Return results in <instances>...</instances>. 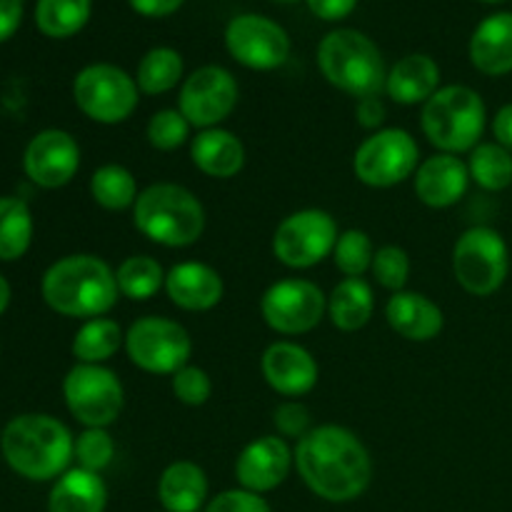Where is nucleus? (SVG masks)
Wrapping results in <instances>:
<instances>
[{
    "instance_id": "39",
    "label": "nucleus",
    "mask_w": 512,
    "mask_h": 512,
    "mask_svg": "<svg viewBox=\"0 0 512 512\" xmlns=\"http://www.w3.org/2000/svg\"><path fill=\"white\" fill-rule=\"evenodd\" d=\"M170 385H173V395L178 398V403L188 405V408H200L213 395V380H210V375L203 368L190 363L170 378Z\"/></svg>"
},
{
    "instance_id": "9",
    "label": "nucleus",
    "mask_w": 512,
    "mask_h": 512,
    "mask_svg": "<svg viewBox=\"0 0 512 512\" xmlns=\"http://www.w3.org/2000/svg\"><path fill=\"white\" fill-rule=\"evenodd\" d=\"M125 353L135 368L150 375H170L190 363L193 340L188 330L163 315L138 318L125 333Z\"/></svg>"
},
{
    "instance_id": "5",
    "label": "nucleus",
    "mask_w": 512,
    "mask_h": 512,
    "mask_svg": "<svg viewBox=\"0 0 512 512\" xmlns=\"http://www.w3.org/2000/svg\"><path fill=\"white\" fill-rule=\"evenodd\" d=\"M318 68L333 88L353 95L370 98L385 90L388 70L383 53L365 33L353 28L330 30L318 45Z\"/></svg>"
},
{
    "instance_id": "6",
    "label": "nucleus",
    "mask_w": 512,
    "mask_h": 512,
    "mask_svg": "<svg viewBox=\"0 0 512 512\" xmlns=\"http://www.w3.org/2000/svg\"><path fill=\"white\" fill-rule=\"evenodd\" d=\"M420 125L428 143L440 153H470L483 138L488 108L478 90L468 85H445L423 105Z\"/></svg>"
},
{
    "instance_id": "27",
    "label": "nucleus",
    "mask_w": 512,
    "mask_h": 512,
    "mask_svg": "<svg viewBox=\"0 0 512 512\" xmlns=\"http://www.w3.org/2000/svg\"><path fill=\"white\" fill-rule=\"evenodd\" d=\"M375 313V295L368 280L345 278L328 295V318L343 333H355L370 323Z\"/></svg>"
},
{
    "instance_id": "13",
    "label": "nucleus",
    "mask_w": 512,
    "mask_h": 512,
    "mask_svg": "<svg viewBox=\"0 0 512 512\" xmlns=\"http://www.w3.org/2000/svg\"><path fill=\"white\" fill-rule=\"evenodd\" d=\"M260 315L275 333L305 335L328 315V295L313 280H278L260 298Z\"/></svg>"
},
{
    "instance_id": "8",
    "label": "nucleus",
    "mask_w": 512,
    "mask_h": 512,
    "mask_svg": "<svg viewBox=\"0 0 512 512\" xmlns=\"http://www.w3.org/2000/svg\"><path fill=\"white\" fill-rule=\"evenodd\" d=\"M138 83L113 63L85 65L73 80V100L80 113L100 125L125 123L138 108Z\"/></svg>"
},
{
    "instance_id": "25",
    "label": "nucleus",
    "mask_w": 512,
    "mask_h": 512,
    "mask_svg": "<svg viewBox=\"0 0 512 512\" xmlns=\"http://www.w3.org/2000/svg\"><path fill=\"white\" fill-rule=\"evenodd\" d=\"M108 485L100 473L70 468L53 483L48 495V512H105Z\"/></svg>"
},
{
    "instance_id": "33",
    "label": "nucleus",
    "mask_w": 512,
    "mask_h": 512,
    "mask_svg": "<svg viewBox=\"0 0 512 512\" xmlns=\"http://www.w3.org/2000/svg\"><path fill=\"white\" fill-rule=\"evenodd\" d=\"M165 270L150 255H130L115 270L118 290L128 300H150L165 288Z\"/></svg>"
},
{
    "instance_id": "29",
    "label": "nucleus",
    "mask_w": 512,
    "mask_h": 512,
    "mask_svg": "<svg viewBox=\"0 0 512 512\" xmlns=\"http://www.w3.org/2000/svg\"><path fill=\"white\" fill-rule=\"evenodd\" d=\"M93 0H38L35 25L45 38L65 40L78 35L88 25Z\"/></svg>"
},
{
    "instance_id": "4",
    "label": "nucleus",
    "mask_w": 512,
    "mask_h": 512,
    "mask_svg": "<svg viewBox=\"0 0 512 512\" xmlns=\"http://www.w3.org/2000/svg\"><path fill=\"white\" fill-rule=\"evenodd\" d=\"M133 225L143 238L163 248H190L203 238L205 208L198 195L178 183H153L140 190Z\"/></svg>"
},
{
    "instance_id": "20",
    "label": "nucleus",
    "mask_w": 512,
    "mask_h": 512,
    "mask_svg": "<svg viewBox=\"0 0 512 512\" xmlns=\"http://www.w3.org/2000/svg\"><path fill=\"white\" fill-rule=\"evenodd\" d=\"M165 293H168L170 303L178 305L180 310L205 313V310H213L223 300L225 285L215 268L198 263V260H185V263L173 265L168 270Z\"/></svg>"
},
{
    "instance_id": "15",
    "label": "nucleus",
    "mask_w": 512,
    "mask_h": 512,
    "mask_svg": "<svg viewBox=\"0 0 512 512\" xmlns=\"http://www.w3.org/2000/svg\"><path fill=\"white\" fill-rule=\"evenodd\" d=\"M238 105V80L223 65H203L180 85L178 110L193 128H220Z\"/></svg>"
},
{
    "instance_id": "16",
    "label": "nucleus",
    "mask_w": 512,
    "mask_h": 512,
    "mask_svg": "<svg viewBox=\"0 0 512 512\" xmlns=\"http://www.w3.org/2000/svg\"><path fill=\"white\" fill-rule=\"evenodd\" d=\"M30 183L45 190L65 188L80 170V145L68 130L48 128L30 138L23 153Z\"/></svg>"
},
{
    "instance_id": "43",
    "label": "nucleus",
    "mask_w": 512,
    "mask_h": 512,
    "mask_svg": "<svg viewBox=\"0 0 512 512\" xmlns=\"http://www.w3.org/2000/svg\"><path fill=\"white\" fill-rule=\"evenodd\" d=\"M305 3L315 18L325 20V23H338L353 13L358 0H305Z\"/></svg>"
},
{
    "instance_id": "19",
    "label": "nucleus",
    "mask_w": 512,
    "mask_h": 512,
    "mask_svg": "<svg viewBox=\"0 0 512 512\" xmlns=\"http://www.w3.org/2000/svg\"><path fill=\"white\" fill-rule=\"evenodd\" d=\"M413 185L418 200L428 208H453L468 193V163H463L458 155L435 153L418 165L413 175Z\"/></svg>"
},
{
    "instance_id": "21",
    "label": "nucleus",
    "mask_w": 512,
    "mask_h": 512,
    "mask_svg": "<svg viewBox=\"0 0 512 512\" xmlns=\"http://www.w3.org/2000/svg\"><path fill=\"white\" fill-rule=\"evenodd\" d=\"M385 320L400 338L410 343H428L435 340L445 328V315L438 303L423 293L400 290L390 295L385 305Z\"/></svg>"
},
{
    "instance_id": "49",
    "label": "nucleus",
    "mask_w": 512,
    "mask_h": 512,
    "mask_svg": "<svg viewBox=\"0 0 512 512\" xmlns=\"http://www.w3.org/2000/svg\"><path fill=\"white\" fill-rule=\"evenodd\" d=\"M278 3H295V0H278Z\"/></svg>"
},
{
    "instance_id": "37",
    "label": "nucleus",
    "mask_w": 512,
    "mask_h": 512,
    "mask_svg": "<svg viewBox=\"0 0 512 512\" xmlns=\"http://www.w3.org/2000/svg\"><path fill=\"white\" fill-rule=\"evenodd\" d=\"M78 468L90 470V473H103L115 458V440L108 428H85L75 438V453Z\"/></svg>"
},
{
    "instance_id": "14",
    "label": "nucleus",
    "mask_w": 512,
    "mask_h": 512,
    "mask_svg": "<svg viewBox=\"0 0 512 512\" xmlns=\"http://www.w3.org/2000/svg\"><path fill=\"white\" fill-rule=\"evenodd\" d=\"M225 48L243 68L268 73L288 63L290 35L265 15L240 13L225 28Z\"/></svg>"
},
{
    "instance_id": "24",
    "label": "nucleus",
    "mask_w": 512,
    "mask_h": 512,
    "mask_svg": "<svg viewBox=\"0 0 512 512\" xmlns=\"http://www.w3.org/2000/svg\"><path fill=\"white\" fill-rule=\"evenodd\" d=\"M440 90V65L425 53H410L388 70L385 93L398 105L428 103Z\"/></svg>"
},
{
    "instance_id": "34",
    "label": "nucleus",
    "mask_w": 512,
    "mask_h": 512,
    "mask_svg": "<svg viewBox=\"0 0 512 512\" xmlns=\"http://www.w3.org/2000/svg\"><path fill=\"white\" fill-rule=\"evenodd\" d=\"M468 170L473 183L488 193H500L512 185V153L500 143H480L470 150Z\"/></svg>"
},
{
    "instance_id": "42",
    "label": "nucleus",
    "mask_w": 512,
    "mask_h": 512,
    "mask_svg": "<svg viewBox=\"0 0 512 512\" xmlns=\"http://www.w3.org/2000/svg\"><path fill=\"white\" fill-rule=\"evenodd\" d=\"M385 118H388V110L385 103L380 100V95H370V98H360L355 105V120H358L360 128L365 130H383Z\"/></svg>"
},
{
    "instance_id": "46",
    "label": "nucleus",
    "mask_w": 512,
    "mask_h": 512,
    "mask_svg": "<svg viewBox=\"0 0 512 512\" xmlns=\"http://www.w3.org/2000/svg\"><path fill=\"white\" fill-rule=\"evenodd\" d=\"M493 135H495V143H500L505 150H510L512 153V103L503 105V108L495 113Z\"/></svg>"
},
{
    "instance_id": "11",
    "label": "nucleus",
    "mask_w": 512,
    "mask_h": 512,
    "mask_svg": "<svg viewBox=\"0 0 512 512\" xmlns=\"http://www.w3.org/2000/svg\"><path fill=\"white\" fill-rule=\"evenodd\" d=\"M420 165V148L403 128L370 133L353 155V173L368 188H393L413 178Z\"/></svg>"
},
{
    "instance_id": "48",
    "label": "nucleus",
    "mask_w": 512,
    "mask_h": 512,
    "mask_svg": "<svg viewBox=\"0 0 512 512\" xmlns=\"http://www.w3.org/2000/svg\"><path fill=\"white\" fill-rule=\"evenodd\" d=\"M480 3H503V0H480Z\"/></svg>"
},
{
    "instance_id": "18",
    "label": "nucleus",
    "mask_w": 512,
    "mask_h": 512,
    "mask_svg": "<svg viewBox=\"0 0 512 512\" xmlns=\"http://www.w3.org/2000/svg\"><path fill=\"white\" fill-rule=\"evenodd\" d=\"M260 370H263L265 383L288 400L308 395L320 378V368L310 350L298 343H290V340H278V343L268 345L263 360H260Z\"/></svg>"
},
{
    "instance_id": "7",
    "label": "nucleus",
    "mask_w": 512,
    "mask_h": 512,
    "mask_svg": "<svg viewBox=\"0 0 512 512\" xmlns=\"http://www.w3.org/2000/svg\"><path fill=\"white\" fill-rule=\"evenodd\" d=\"M510 273V250L503 235L488 225L468 228L453 248V275L465 293L488 298L498 293Z\"/></svg>"
},
{
    "instance_id": "32",
    "label": "nucleus",
    "mask_w": 512,
    "mask_h": 512,
    "mask_svg": "<svg viewBox=\"0 0 512 512\" xmlns=\"http://www.w3.org/2000/svg\"><path fill=\"white\" fill-rule=\"evenodd\" d=\"M90 195H93V200L100 208L120 213V210L133 208L135 200H138V180H135V175L125 165H100L90 175Z\"/></svg>"
},
{
    "instance_id": "22",
    "label": "nucleus",
    "mask_w": 512,
    "mask_h": 512,
    "mask_svg": "<svg viewBox=\"0 0 512 512\" xmlns=\"http://www.w3.org/2000/svg\"><path fill=\"white\" fill-rule=\"evenodd\" d=\"M470 63L490 78L512 73V13H493L470 35Z\"/></svg>"
},
{
    "instance_id": "26",
    "label": "nucleus",
    "mask_w": 512,
    "mask_h": 512,
    "mask_svg": "<svg viewBox=\"0 0 512 512\" xmlns=\"http://www.w3.org/2000/svg\"><path fill=\"white\" fill-rule=\"evenodd\" d=\"M158 500L165 512H198L208 500V475L193 460H175L160 475Z\"/></svg>"
},
{
    "instance_id": "35",
    "label": "nucleus",
    "mask_w": 512,
    "mask_h": 512,
    "mask_svg": "<svg viewBox=\"0 0 512 512\" xmlns=\"http://www.w3.org/2000/svg\"><path fill=\"white\" fill-rule=\"evenodd\" d=\"M375 245L365 230L350 228L340 233L333 250V263L345 278H363L373 268Z\"/></svg>"
},
{
    "instance_id": "28",
    "label": "nucleus",
    "mask_w": 512,
    "mask_h": 512,
    "mask_svg": "<svg viewBox=\"0 0 512 512\" xmlns=\"http://www.w3.org/2000/svg\"><path fill=\"white\" fill-rule=\"evenodd\" d=\"M120 345H125L123 328L110 318H93L80 325L78 333L73 335L70 350L78 363L103 365L118 353Z\"/></svg>"
},
{
    "instance_id": "3",
    "label": "nucleus",
    "mask_w": 512,
    "mask_h": 512,
    "mask_svg": "<svg viewBox=\"0 0 512 512\" xmlns=\"http://www.w3.org/2000/svg\"><path fill=\"white\" fill-rule=\"evenodd\" d=\"M0 453L13 473L33 483L58 480L70 470L75 438L68 425L45 413H25L0 433Z\"/></svg>"
},
{
    "instance_id": "10",
    "label": "nucleus",
    "mask_w": 512,
    "mask_h": 512,
    "mask_svg": "<svg viewBox=\"0 0 512 512\" xmlns=\"http://www.w3.org/2000/svg\"><path fill=\"white\" fill-rule=\"evenodd\" d=\"M63 398L80 425L110 428L123 413L125 390L118 375L105 365L78 363L65 375Z\"/></svg>"
},
{
    "instance_id": "12",
    "label": "nucleus",
    "mask_w": 512,
    "mask_h": 512,
    "mask_svg": "<svg viewBox=\"0 0 512 512\" xmlns=\"http://www.w3.org/2000/svg\"><path fill=\"white\" fill-rule=\"evenodd\" d=\"M338 238V223L328 210H295L275 228L273 255L285 268L308 270L333 255Z\"/></svg>"
},
{
    "instance_id": "38",
    "label": "nucleus",
    "mask_w": 512,
    "mask_h": 512,
    "mask_svg": "<svg viewBox=\"0 0 512 512\" xmlns=\"http://www.w3.org/2000/svg\"><path fill=\"white\" fill-rule=\"evenodd\" d=\"M370 273L378 280L380 288L400 293L410 280V255L400 245H383V248L375 250Z\"/></svg>"
},
{
    "instance_id": "36",
    "label": "nucleus",
    "mask_w": 512,
    "mask_h": 512,
    "mask_svg": "<svg viewBox=\"0 0 512 512\" xmlns=\"http://www.w3.org/2000/svg\"><path fill=\"white\" fill-rule=\"evenodd\" d=\"M190 128H193V125L185 120V115L180 113L178 108H163L148 120L145 138H148V143L153 145L155 150L170 153V150H178L188 143Z\"/></svg>"
},
{
    "instance_id": "17",
    "label": "nucleus",
    "mask_w": 512,
    "mask_h": 512,
    "mask_svg": "<svg viewBox=\"0 0 512 512\" xmlns=\"http://www.w3.org/2000/svg\"><path fill=\"white\" fill-rule=\"evenodd\" d=\"M293 465L295 453L290 450L288 440L278 435H263V438L250 440L240 450L235 460V478L240 488L265 495L288 480Z\"/></svg>"
},
{
    "instance_id": "44",
    "label": "nucleus",
    "mask_w": 512,
    "mask_h": 512,
    "mask_svg": "<svg viewBox=\"0 0 512 512\" xmlns=\"http://www.w3.org/2000/svg\"><path fill=\"white\" fill-rule=\"evenodd\" d=\"M23 0H0V43L13 38L23 23Z\"/></svg>"
},
{
    "instance_id": "30",
    "label": "nucleus",
    "mask_w": 512,
    "mask_h": 512,
    "mask_svg": "<svg viewBox=\"0 0 512 512\" xmlns=\"http://www.w3.org/2000/svg\"><path fill=\"white\" fill-rule=\"evenodd\" d=\"M33 213L28 203L13 195L0 198V260L13 263L30 250L33 243Z\"/></svg>"
},
{
    "instance_id": "45",
    "label": "nucleus",
    "mask_w": 512,
    "mask_h": 512,
    "mask_svg": "<svg viewBox=\"0 0 512 512\" xmlns=\"http://www.w3.org/2000/svg\"><path fill=\"white\" fill-rule=\"evenodd\" d=\"M128 3L143 18H168L183 8L185 0H128Z\"/></svg>"
},
{
    "instance_id": "2",
    "label": "nucleus",
    "mask_w": 512,
    "mask_h": 512,
    "mask_svg": "<svg viewBox=\"0 0 512 512\" xmlns=\"http://www.w3.org/2000/svg\"><path fill=\"white\" fill-rule=\"evenodd\" d=\"M40 295L65 318H105L118 303L115 270L98 255L75 253L55 260L40 280Z\"/></svg>"
},
{
    "instance_id": "47",
    "label": "nucleus",
    "mask_w": 512,
    "mask_h": 512,
    "mask_svg": "<svg viewBox=\"0 0 512 512\" xmlns=\"http://www.w3.org/2000/svg\"><path fill=\"white\" fill-rule=\"evenodd\" d=\"M10 298H13V290H10V283L3 278V275H0V315H3L5 310H8Z\"/></svg>"
},
{
    "instance_id": "41",
    "label": "nucleus",
    "mask_w": 512,
    "mask_h": 512,
    "mask_svg": "<svg viewBox=\"0 0 512 512\" xmlns=\"http://www.w3.org/2000/svg\"><path fill=\"white\" fill-rule=\"evenodd\" d=\"M205 512H273V510H270L268 500H265L263 495L250 493V490L245 488H233L215 495V498L205 505Z\"/></svg>"
},
{
    "instance_id": "31",
    "label": "nucleus",
    "mask_w": 512,
    "mask_h": 512,
    "mask_svg": "<svg viewBox=\"0 0 512 512\" xmlns=\"http://www.w3.org/2000/svg\"><path fill=\"white\" fill-rule=\"evenodd\" d=\"M183 70V55L168 45H160V48H150L140 58L135 83H138L140 93L165 95L178 88V83H183Z\"/></svg>"
},
{
    "instance_id": "1",
    "label": "nucleus",
    "mask_w": 512,
    "mask_h": 512,
    "mask_svg": "<svg viewBox=\"0 0 512 512\" xmlns=\"http://www.w3.org/2000/svg\"><path fill=\"white\" fill-rule=\"evenodd\" d=\"M295 468L310 493L328 503L358 500L373 480V458L343 425H318L295 445Z\"/></svg>"
},
{
    "instance_id": "40",
    "label": "nucleus",
    "mask_w": 512,
    "mask_h": 512,
    "mask_svg": "<svg viewBox=\"0 0 512 512\" xmlns=\"http://www.w3.org/2000/svg\"><path fill=\"white\" fill-rule=\"evenodd\" d=\"M273 425L280 438L300 440L313 430V418H310V410L300 400H285L275 408Z\"/></svg>"
},
{
    "instance_id": "23",
    "label": "nucleus",
    "mask_w": 512,
    "mask_h": 512,
    "mask_svg": "<svg viewBox=\"0 0 512 512\" xmlns=\"http://www.w3.org/2000/svg\"><path fill=\"white\" fill-rule=\"evenodd\" d=\"M190 160L208 178L228 180L243 170L245 145L238 135L225 128L200 130L190 140Z\"/></svg>"
}]
</instances>
